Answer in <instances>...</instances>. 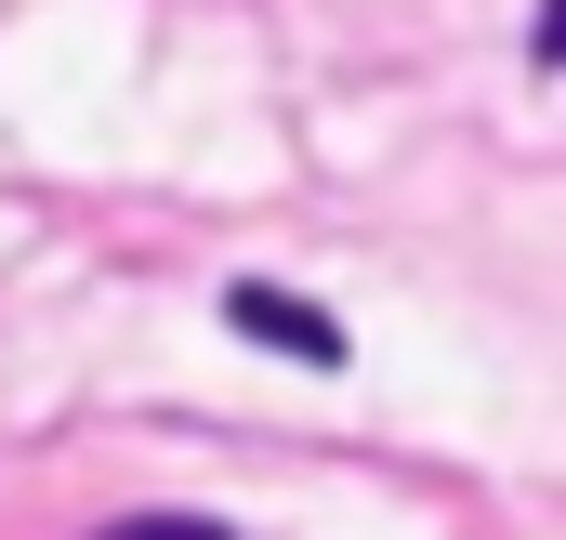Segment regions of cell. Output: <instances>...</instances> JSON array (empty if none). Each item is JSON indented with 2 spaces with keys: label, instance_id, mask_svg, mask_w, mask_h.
Masks as SVG:
<instances>
[{
  "label": "cell",
  "instance_id": "2",
  "mask_svg": "<svg viewBox=\"0 0 566 540\" xmlns=\"http://www.w3.org/2000/svg\"><path fill=\"white\" fill-rule=\"evenodd\" d=\"M93 540H238L224 515H119V528H93Z\"/></svg>",
  "mask_w": 566,
  "mask_h": 540
},
{
  "label": "cell",
  "instance_id": "1",
  "mask_svg": "<svg viewBox=\"0 0 566 540\" xmlns=\"http://www.w3.org/2000/svg\"><path fill=\"white\" fill-rule=\"evenodd\" d=\"M224 330H238V343H277L303 370H343V330H329L303 290H277V277H238V290H224Z\"/></svg>",
  "mask_w": 566,
  "mask_h": 540
}]
</instances>
